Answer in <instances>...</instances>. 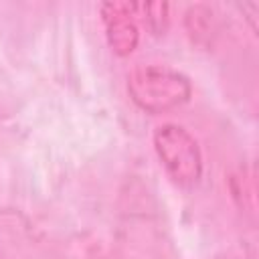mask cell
Listing matches in <instances>:
<instances>
[{"label": "cell", "mask_w": 259, "mask_h": 259, "mask_svg": "<svg viewBox=\"0 0 259 259\" xmlns=\"http://www.w3.org/2000/svg\"><path fill=\"white\" fill-rule=\"evenodd\" d=\"M127 93L142 111L156 115L184 105L192 95V83L176 69L144 65L127 75Z\"/></svg>", "instance_id": "6da1fadb"}, {"label": "cell", "mask_w": 259, "mask_h": 259, "mask_svg": "<svg viewBox=\"0 0 259 259\" xmlns=\"http://www.w3.org/2000/svg\"><path fill=\"white\" fill-rule=\"evenodd\" d=\"M152 144L162 168L174 184L192 188L200 182L204 170L202 152L196 138L188 130L178 123H162L156 127Z\"/></svg>", "instance_id": "7a4b0ae2"}, {"label": "cell", "mask_w": 259, "mask_h": 259, "mask_svg": "<svg viewBox=\"0 0 259 259\" xmlns=\"http://www.w3.org/2000/svg\"><path fill=\"white\" fill-rule=\"evenodd\" d=\"M99 12L109 49L117 57H130L140 45V28L132 4L103 2L99 6Z\"/></svg>", "instance_id": "3957f363"}, {"label": "cell", "mask_w": 259, "mask_h": 259, "mask_svg": "<svg viewBox=\"0 0 259 259\" xmlns=\"http://www.w3.org/2000/svg\"><path fill=\"white\" fill-rule=\"evenodd\" d=\"M184 28L194 45L208 47L212 45L217 32H219V22L210 6L206 4H194L184 12Z\"/></svg>", "instance_id": "277c9868"}, {"label": "cell", "mask_w": 259, "mask_h": 259, "mask_svg": "<svg viewBox=\"0 0 259 259\" xmlns=\"http://www.w3.org/2000/svg\"><path fill=\"white\" fill-rule=\"evenodd\" d=\"M136 18H142V22L152 30L154 34H164L170 24V4L166 2H146V4H132Z\"/></svg>", "instance_id": "5b68a950"}, {"label": "cell", "mask_w": 259, "mask_h": 259, "mask_svg": "<svg viewBox=\"0 0 259 259\" xmlns=\"http://www.w3.org/2000/svg\"><path fill=\"white\" fill-rule=\"evenodd\" d=\"M231 190H233V198L239 202V206L243 202V196H247V200H249L247 204H249V208L253 212V208H255V194H253L255 192V184H253V178L245 174V170H241L239 174L233 176Z\"/></svg>", "instance_id": "8992f818"}]
</instances>
